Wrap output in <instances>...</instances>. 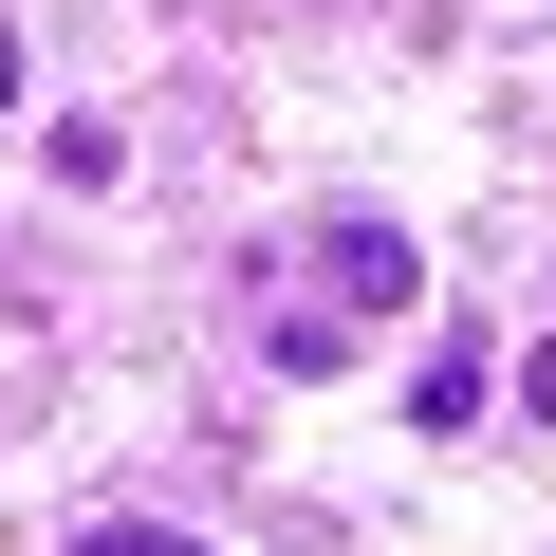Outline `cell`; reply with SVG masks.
<instances>
[{
    "mask_svg": "<svg viewBox=\"0 0 556 556\" xmlns=\"http://www.w3.org/2000/svg\"><path fill=\"white\" fill-rule=\"evenodd\" d=\"M316 298H334V316H408V298H427L408 223H334V241H316Z\"/></svg>",
    "mask_w": 556,
    "mask_h": 556,
    "instance_id": "cell-1",
    "label": "cell"
},
{
    "mask_svg": "<svg viewBox=\"0 0 556 556\" xmlns=\"http://www.w3.org/2000/svg\"><path fill=\"white\" fill-rule=\"evenodd\" d=\"M482 390H501V371H482V334H464V316H445V353H427V371H408V427H427V445H445V427H482Z\"/></svg>",
    "mask_w": 556,
    "mask_h": 556,
    "instance_id": "cell-2",
    "label": "cell"
},
{
    "mask_svg": "<svg viewBox=\"0 0 556 556\" xmlns=\"http://www.w3.org/2000/svg\"><path fill=\"white\" fill-rule=\"evenodd\" d=\"M75 556H204V538H167V519H93Z\"/></svg>",
    "mask_w": 556,
    "mask_h": 556,
    "instance_id": "cell-3",
    "label": "cell"
},
{
    "mask_svg": "<svg viewBox=\"0 0 556 556\" xmlns=\"http://www.w3.org/2000/svg\"><path fill=\"white\" fill-rule=\"evenodd\" d=\"M20 75H38V56H20V20H0V112H20Z\"/></svg>",
    "mask_w": 556,
    "mask_h": 556,
    "instance_id": "cell-4",
    "label": "cell"
}]
</instances>
